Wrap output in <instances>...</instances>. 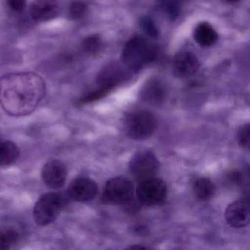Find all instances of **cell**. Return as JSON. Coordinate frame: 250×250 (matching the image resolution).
Wrapping results in <instances>:
<instances>
[{
    "mask_svg": "<svg viewBox=\"0 0 250 250\" xmlns=\"http://www.w3.org/2000/svg\"><path fill=\"white\" fill-rule=\"evenodd\" d=\"M8 7L14 12L20 13L24 11L26 7V0H6Z\"/></svg>",
    "mask_w": 250,
    "mask_h": 250,
    "instance_id": "obj_24",
    "label": "cell"
},
{
    "mask_svg": "<svg viewBox=\"0 0 250 250\" xmlns=\"http://www.w3.org/2000/svg\"><path fill=\"white\" fill-rule=\"evenodd\" d=\"M20 157L18 146L11 141L0 142V165L8 166L17 162Z\"/></svg>",
    "mask_w": 250,
    "mask_h": 250,
    "instance_id": "obj_15",
    "label": "cell"
},
{
    "mask_svg": "<svg viewBox=\"0 0 250 250\" xmlns=\"http://www.w3.org/2000/svg\"><path fill=\"white\" fill-rule=\"evenodd\" d=\"M86 11H87V5L84 2L80 0L73 1L68 9L70 17L73 20H79L83 18Z\"/></svg>",
    "mask_w": 250,
    "mask_h": 250,
    "instance_id": "obj_19",
    "label": "cell"
},
{
    "mask_svg": "<svg viewBox=\"0 0 250 250\" xmlns=\"http://www.w3.org/2000/svg\"><path fill=\"white\" fill-rule=\"evenodd\" d=\"M200 62L191 52L177 54L172 61V70L178 77L187 78L195 74L200 68Z\"/></svg>",
    "mask_w": 250,
    "mask_h": 250,
    "instance_id": "obj_11",
    "label": "cell"
},
{
    "mask_svg": "<svg viewBox=\"0 0 250 250\" xmlns=\"http://www.w3.org/2000/svg\"><path fill=\"white\" fill-rule=\"evenodd\" d=\"M65 200L61 194L46 193L36 202L33 208L35 222L41 226H46L55 222L63 208Z\"/></svg>",
    "mask_w": 250,
    "mask_h": 250,
    "instance_id": "obj_3",
    "label": "cell"
},
{
    "mask_svg": "<svg viewBox=\"0 0 250 250\" xmlns=\"http://www.w3.org/2000/svg\"><path fill=\"white\" fill-rule=\"evenodd\" d=\"M180 0H159L160 6L170 18L174 19L179 12Z\"/></svg>",
    "mask_w": 250,
    "mask_h": 250,
    "instance_id": "obj_21",
    "label": "cell"
},
{
    "mask_svg": "<svg viewBox=\"0 0 250 250\" xmlns=\"http://www.w3.org/2000/svg\"><path fill=\"white\" fill-rule=\"evenodd\" d=\"M159 169V162L156 156L146 150L136 153L129 164L131 175L140 181L154 176Z\"/></svg>",
    "mask_w": 250,
    "mask_h": 250,
    "instance_id": "obj_6",
    "label": "cell"
},
{
    "mask_svg": "<svg viewBox=\"0 0 250 250\" xmlns=\"http://www.w3.org/2000/svg\"><path fill=\"white\" fill-rule=\"evenodd\" d=\"M133 189L132 184L129 180L124 177H116L106 182L104 197L111 203H127L132 197Z\"/></svg>",
    "mask_w": 250,
    "mask_h": 250,
    "instance_id": "obj_7",
    "label": "cell"
},
{
    "mask_svg": "<svg viewBox=\"0 0 250 250\" xmlns=\"http://www.w3.org/2000/svg\"><path fill=\"white\" fill-rule=\"evenodd\" d=\"M68 175L66 165L57 159L48 162L42 171V180L48 187L52 188H59L63 187Z\"/></svg>",
    "mask_w": 250,
    "mask_h": 250,
    "instance_id": "obj_8",
    "label": "cell"
},
{
    "mask_svg": "<svg viewBox=\"0 0 250 250\" xmlns=\"http://www.w3.org/2000/svg\"><path fill=\"white\" fill-rule=\"evenodd\" d=\"M250 124H247L240 128L238 133V143L244 150H250Z\"/></svg>",
    "mask_w": 250,
    "mask_h": 250,
    "instance_id": "obj_23",
    "label": "cell"
},
{
    "mask_svg": "<svg viewBox=\"0 0 250 250\" xmlns=\"http://www.w3.org/2000/svg\"><path fill=\"white\" fill-rule=\"evenodd\" d=\"M124 128L127 136L133 140L150 137L157 128V120L151 112L140 110L131 112L125 118Z\"/></svg>",
    "mask_w": 250,
    "mask_h": 250,
    "instance_id": "obj_4",
    "label": "cell"
},
{
    "mask_svg": "<svg viewBox=\"0 0 250 250\" xmlns=\"http://www.w3.org/2000/svg\"><path fill=\"white\" fill-rule=\"evenodd\" d=\"M194 195L200 201H208L215 194V186L209 178L201 177L193 184Z\"/></svg>",
    "mask_w": 250,
    "mask_h": 250,
    "instance_id": "obj_14",
    "label": "cell"
},
{
    "mask_svg": "<svg viewBox=\"0 0 250 250\" xmlns=\"http://www.w3.org/2000/svg\"><path fill=\"white\" fill-rule=\"evenodd\" d=\"M227 2H229V3H233V2H238L239 0H225Z\"/></svg>",
    "mask_w": 250,
    "mask_h": 250,
    "instance_id": "obj_26",
    "label": "cell"
},
{
    "mask_svg": "<svg viewBox=\"0 0 250 250\" xmlns=\"http://www.w3.org/2000/svg\"><path fill=\"white\" fill-rule=\"evenodd\" d=\"M98 193V186L91 178H78L73 181L68 188L70 198L74 201L88 202L95 198Z\"/></svg>",
    "mask_w": 250,
    "mask_h": 250,
    "instance_id": "obj_9",
    "label": "cell"
},
{
    "mask_svg": "<svg viewBox=\"0 0 250 250\" xmlns=\"http://www.w3.org/2000/svg\"><path fill=\"white\" fill-rule=\"evenodd\" d=\"M18 232L12 229H0V250H10L19 241Z\"/></svg>",
    "mask_w": 250,
    "mask_h": 250,
    "instance_id": "obj_16",
    "label": "cell"
},
{
    "mask_svg": "<svg viewBox=\"0 0 250 250\" xmlns=\"http://www.w3.org/2000/svg\"><path fill=\"white\" fill-rule=\"evenodd\" d=\"M227 180L232 185H240L242 181V177H241V173L233 171V172L228 173Z\"/></svg>",
    "mask_w": 250,
    "mask_h": 250,
    "instance_id": "obj_25",
    "label": "cell"
},
{
    "mask_svg": "<svg viewBox=\"0 0 250 250\" xmlns=\"http://www.w3.org/2000/svg\"><path fill=\"white\" fill-rule=\"evenodd\" d=\"M45 93L44 81L35 73H11L0 78V104L11 116H25L32 113Z\"/></svg>",
    "mask_w": 250,
    "mask_h": 250,
    "instance_id": "obj_1",
    "label": "cell"
},
{
    "mask_svg": "<svg viewBox=\"0 0 250 250\" xmlns=\"http://www.w3.org/2000/svg\"><path fill=\"white\" fill-rule=\"evenodd\" d=\"M250 204L245 200L230 203L225 212L226 222L234 228H242L250 223Z\"/></svg>",
    "mask_w": 250,
    "mask_h": 250,
    "instance_id": "obj_10",
    "label": "cell"
},
{
    "mask_svg": "<svg viewBox=\"0 0 250 250\" xmlns=\"http://www.w3.org/2000/svg\"><path fill=\"white\" fill-rule=\"evenodd\" d=\"M115 83L102 84V87L81 99V103H89L102 99L115 87Z\"/></svg>",
    "mask_w": 250,
    "mask_h": 250,
    "instance_id": "obj_18",
    "label": "cell"
},
{
    "mask_svg": "<svg viewBox=\"0 0 250 250\" xmlns=\"http://www.w3.org/2000/svg\"><path fill=\"white\" fill-rule=\"evenodd\" d=\"M140 26L143 31L149 36V37L156 39L159 36V30L156 27V23L150 17L145 16L140 20Z\"/></svg>",
    "mask_w": 250,
    "mask_h": 250,
    "instance_id": "obj_20",
    "label": "cell"
},
{
    "mask_svg": "<svg viewBox=\"0 0 250 250\" xmlns=\"http://www.w3.org/2000/svg\"><path fill=\"white\" fill-rule=\"evenodd\" d=\"M167 186L162 179L156 177L143 180L137 188L139 201L146 206L159 204L166 198Z\"/></svg>",
    "mask_w": 250,
    "mask_h": 250,
    "instance_id": "obj_5",
    "label": "cell"
},
{
    "mask_svg": "<svg viewBox=\"0 0 250 250\" xmlns=\"http://www.w3.org/2000/svg\"><path fill=\"white\" fill-rule=\"evenodd\" d=\"M102 46V41L99 36H90L84 39L83 47L85 52L90 54H95L99 52Z\"/></svg>",
    "mask_w": 250,
    "mask_h": 250,
    "instance_id": "obj_22",
    "label": "cell"
},
{
    "mask_svg": "<svg viewBox=\"0 0 250 250\" xmlns=\"http://www.w3.org/2000/svg\"><path fill=\"white\" fill-rule=\"evenodd\" d=\"M156 57L155 46L141 36L131 38L124 46L122 52L124 65L135 72H138L145 65L154 61Z\"/></svg>",
    "mask_w": 250,
    "mask_h": 250,
    "instance_id": "obj_2",
    "label": "cell"
},
{
    "mask_svg": "<svg viewBox=\"0 0 250 250\" xmlns=\"http://www.w3.org/2000/svg\"><path fill=\"white\" fill-rule=\"evenodd\" d=\"M194 39L196 42L203 47L213 46L218 39V35L214 29L208 23H200L195 31Z\"/></svg>",
    "mask_w": 250,
    "mask_h": 250,
    "instance_id": "obj_13",
    "label": "cell"
},
{
    "mask_svg": "<svg viewBox=\"0 0 250 250\" xmlns=\"http://www.w3.org/2000/svg\"><path fill=\"white\" fill-rule=\"evenodd\" d=\"M60 8L58 0H36L30 8V16L35 21L46 22L59 14Z\"/></svg>",
    "mask_w": 250,
    "mask_h": 250,
    "instance_id": "obj_12",
    "label": "cell"
},
{
    "mask_svg": "<svg viewBox=\"0 0 250 250\" xmlns=\"http://www.w3.org/2000/svg\"><path fill=\"white\" fill-rule=\"evenodd\" d=\"M144 97L148 102L159 103L164 97L163 89L156 83L150 84L145 89Z\"/></svg>",
    "mask_w": 250,
    "mask_h": 250,
    "instance_id": "obj_17",
    "label": "cell"
}]
</instances>
